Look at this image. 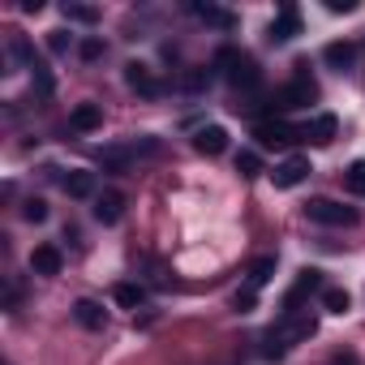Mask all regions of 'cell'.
Wrapping results in <instances>:
<instances>
[{
	"label": "cell",
	"mask_w": 365,
	"mask_h": 365,
	"mask_svg": "<svg viewBox=\"0 0 365 365\" xmlns=\"http://www.w3.org/2000/svg\"><path fill=\"white\" fill-rule=\"evenodd\" d=\"M318 331V318L309 314V309H292V314H284L271 331H267V356H284L288 348H297L301 339H309Z\"/></svg>",
	"instance_id": "1"
},
{
	"label": "cell",
	"mask_w": 365,
	"mask_h": 365,
	"mask_svg": "<svg viewBox=\"0 0 365 365\" xmlns=\"http://www.w3.org/2000/svg\"><path fill=\"white\" fill-rule=\"evenodd\" d=\"M215 65H220L224 78H228L237 91H245V95H254V91L262 86V69H258V61L245 56V52H237V48H224V52L215 56Z\"/></svg>",
	"instance_id": "2"
},
{
	"label": "cell",
	"mask_w": 365,
	"mask_h": 365,
	"mask_svg": "<svg viewBox=\"0 0 365 365\" xmlns=\"http://www.w3.org/2000/svg\"><path fill=\"white\" fill-rule=\"evenodd\" d=\"M318 99V86L305 78V73H297L288 86H279L271 99H267V108L275 112V116H284V112H292V108H305V103H314Z\"/></svg>",
	"instance_id": "3"
},
{
	"label": "cell",
	"mask_w": 365,
	"mask_h": 365,
	"mask_svg": "<svg viewBox=\"0 0 365 365\" xmlns=\"http://www.w3.org/2000/svg\"><path fill=\"white\" fill-rule=\"evenodd\" d=\"M305 215H309L314 224H327V228H352V224L361 220L352 207L331 202V198H309V202H305Z\"/></svg>",
	"instance_id": "4"
},
{
	"label": "cell",
	"mask_w": 365,
	"mask_h": 365,
	"mask_svg": "<svg viewBox=\"0 0 365 365\" xmlns=\"http://www.w3.org/2000/svg\"><path fill=\"white\" fill-rule=\"evenodd\" d=\"M254 138L262 142V146H288V142H301L305 138V129H297V125H288V120H262V125H254Z\"/></svg>",
	"instance_id": "5"
},
{
	"label": "cell",
	"mask_w": 365,
	"mask_h": 365,
	"mask_svg": "<svg viewBox=\"0 0 365 365\" xmlns=\"http://www.w3.org/2000/svg\"><path fill=\"white\" fill-rule=\"evenodd\" d=\"M297 35H301V14H297V5H279L275 22L267 26V39H271V43H288V39H297Z\"/></svg>",
	"instance_id": "6"
},
{
	"label": "cell",
	"mask_w": 365,
	"mask_h": 365,
	"mask_svg": "<svg viewBox=\"0 0 365 365\" xmlns=\"http://www.w3.org/2000/svg\"><path fill=\"white\" fill-rule=\"evenodd\" d=\"M309 172H314V168H309V159H301V155H292V159H284V163H275V172H271V176H275V185H279V190H297V185H301V180L309 176Z\"/></svg>",
	"instance_id": "7"
},
{
	"label": "cell",
	"mask_w": 365,
	"mask_h": 365,
	"mask_svg": "<svg viewBox=\"0 0 365 365\" xmlns=\"http://www.w3.org/2000/svg\"><path fill=\"white\" fill-rule=\"evenodd\" d=\"M125 82H129L138 95H146V99H159V95H163V82H159L146 65H138V61H133V65H125Z\"/></svg>",
	"instance_id": "8"
},
{
	"label": "cell",
	"mask_w": 365,
	"mask_h": 365,
	"mask_svg": "<svg viewBox=\"0 0 365 365\" xmlns=\"http://www.w3.org/2000/svg\"><path fill=\"white\" fill-rule=\"evenodd\" d=\"M120 215H125V194H116V190H103V194H95V220H99L103 228L120 224Z\"/></svg>",
	"instance_id": "9"
},
{
	"label": "cell",
	"mask_w": 365,
	"mask_h": 365,
	"mask_svg": "<svg viewBox=\"0 0 365 365\" xmlns=\"http://www.w3.org/2000/svg\"><path fill=\"white\" fill-rule=\"evenodd\" d=\"M73 318H78V327H86V331H103V327H108V309H103L99 301H91V297L73 301Z\"/></svg>",
	"instance_id": "10"
},
{
	"label": "cell",
	"mask_w": 365,
	"mask_h": 365,
	"mask_svg": "<svg viewBox=\"0 0 365 365\" xmlns=\"http://www.w3.org/2000/svg\"><path fill=\"white\" fill-rule=\"evenodd\" d=\"M61 267H65V254L56 245H35V254H31V271L35 275H61Z\"/></svg>",
	"instance_id": "11"
},
{
	"label": "cell",
	"mask_w": 365,
	"mask_h": 365,
	"mask_svg": "<svg viewBox=\"0 0 365 365\" xmlns=\"http://www.w3.org/2000/svg\"><path fill=\"white\" fill-rule=\"evenodd\" d=\"M194 146H198L202 155H224V150H228V129H224V125H207V129L194 133Z\"/></svg>",
	"instance_id": "12"
},
{
	"label": "cell",
	"mask_w": 365,
	"mask_h": 365,
	"mask_svg": "<svg viewBox=\"0 0 365 365\" xmlns=\"http://www.w3.org/2000/svg\"><path fill=\"white\" fill-rule=\"evenodd\" d=\"M69 125H73L78 133H95V129L103 125V108H99V103H78V108L69 112Z\"/></svg>",
	"instance_id": "13"
},
{
	"label": "cell",
	"mask_w": 365,
	"mask_h": 365,
	"mask_svg": "<svg viewBox=\"0 0 365 365\" xmlns=\"http://www.w3.org/2000/svg\"><path fill=\"white\" fill-rule=\"evenodd\" d=\"M318 288H322V271H301V279H297V284H292V292L284 297V314H292V309H297V301H301V297H309V292H318Z\"/></svg>",
	"instance_id": "14"
},
{
	"label": "cell",
	"mask_w": 365,
	"mask_h": 365,
	"mask_svg": "<svg viewBox=\"0 0 365 365\" xmlns=\"http://www.w3.org/2000/svg\"><path fill=\"white\" fill-rule=\"evenodd\" d=\"M322 61L331 65V69H348L352 61H356V43H348V39H335V43H327V52H322Z\"/></svg>",
	"instance_id": "15"
},
{
	"label": "cell",
	"mask_w": 365,
	"mask_h": 365,
	"mask_svg": "<svg viewBox=\"0 0 365 365\" xmlns=\"http://www.w3.org/2000/svg\"><path fill=\"white\" fill-rule=\"evenodd\" d=\"M335 129H339V120H335L331 112H322V116H314V120L305 125V138L318 142V146H327V142H335Z\"/></svg>",
	"instance_id": "16"
},
{
	"label": "cell",
	"mask_w": 365,
	"mask_h": 365,
	"mask_svg": "<svg viewBox=\"0 0 365 365\" xmlns=\"http://www.w3.org/2000/svg\"><path fill=\"white\" fill-rule=\"evenodd\" d=\"M190 14L202 18L207 26H220V31H232V26H237V18H232L228 9H220V5H190Z\"/></svg>",
	"instance_id": "17"
},
{
	"label": "cell",
	"mask_w": 365,
	"mask_h": 365,
	"mask_svg": "<svg viewBox=\"0 0 365 365\" xmlns=\"http://www.w3.org/2000/svg\"><path fill=\"white\" fill-rule=\"evenodd\" d=\"M61 185L69 198H95V172H69Z\"/></svg>",
	"instance_id": "18"
},
{
	"label": "cell",
	"mask_w": 365,
	"mask_h": 365,
	"mask_svg": "<svg viewBox=\"0 0 365 365\" xmlns=\"http://www.w3.org/2000/svg\"><path fill=\"white\" fill-rule=\"evenodd\" d=\"M112 297H116V305H120V309H138V305L146 301V288H142V284H116V288H112Z\"/></svg>",
	"instance_id": "19"
},
{
	"label": "cell",
	"mask_w": 365,
	"mask_h": 365,
	"mask_svg": "<svg viewBox=\"0 0 365 365\" xmlns=\"http://www.w3.org/2000/svg\"><path fill=\"white\" fill-rule=\"evenodd\" d=\"M322 309L327 314H348L352 309V297L344 288H322Z\"/></svg>",
	"instance_id": "20"
},
{
	"label": "cell",
	"mask_w": 365,
	"mask_h": 365,
	"mask_svg": "<svg viewBox=\"0 0 365 365\" xmlns=\"http://www.w3.org/2000/svg\"><path fill=\"white\" fill-rule=\"evenodd\" d=\"M344 190L356 194V198H365V159L348 163V172H344Z\"/></svg>",
	"instance_id": "21"
},
{
	"label": "cell",
	"mask_w": 365,
	"mask_h": 365,
	"mask_svg": "<svg viewBox=\"0 0 365 365\" xmlns=\"http://www.w3.org/2000/svg\"><path fill=\"white\" fill-rule=\"evenodd\" d=\"M271 279H275V258H258L250 267V288H267Z\"/></svg>",
	"instance_id": "22"
},
{
	"label": "cell",
	"mask_w": 365,
	"mask_h": 365,
	"mask_svg": "<svg viewBox=\"0 0 365 365\" xmlns=\"http://www.w3.org/2000/svg\"><path fill=\"white\" fill-rule=\"evenodd\" d=\"M61 14H65V22H82V26L99 22V9H95V5H65Z\"/></svg>",
	"instance_id": "23"
},
{
	"label": "cell",
	"mask_w": 365,
	"mask_h": 365,
	"mask_svg": "<svg viewBox=\"0 0 365 365\" xmlns=\"http://www.w3.org/2000/svg\"><path fill=\"white\" fill-rule=\"evenodd\" d=\"M180 86H185L190 95L207 91V86H211V69H190V73H180Z\"/></svg>",
	"instance_id": "24"
},
{
	"label": "cell",
	"mask_w": 365,
	"mask_h": 365,
	"mask_svg": "<svg viewBox=\"0 0 365 365\" xmlns=\"http://www.w3.org/2000/svg\"><path fill=\"white\" fill-rule=\"evenodd\" d=\"M103 52H108V43H103V39H99V35H86V39H82V43H78V56H82V61H86V65H91V61H99V56H103Z\"/></svg>",
	"instance_id": "25"
},
{
	"label": "cell",
	"mask_w": 365,
	"mask_h": 365,
	"mask_svg": "<svg viewBox=\"0 0 365 365\" xmlns=\"http://www.w3.org/2000/svg\"><path fill=\"white\" fill-rule=\"evenodd\" d=\"M9 52H14V56H18L22 65H31V69L39 65V61H35V52H31V43H26L22 35H9Z\"/></svg>",
	"instance_id": "26"
},
{
	"label": "cell",
	"mask_w": 365,
	"mask_h": 365,
	"mask_svg": "<svg viewBox=\"0 0 365 365\" xmlns=\"http://www.w3.org/2000/svg\"><path fill=\"white\" fill-rule=\"evenodd\" d=\"M237 172H241V176H258V172H262V159H258L254 150H241V155H237Z\"/></svg>",
	"instance_id": "27"
},
{
	"label": "cell",
	"mask_w": 365,
	"mask_h": 365,
	"mask_svg": "<svg viewBox=\"0 0 365 365\" xmlns=\"http://www.w3.org/2000/svg\"><path fill=\"white\" fill-rule=\"evenodd\" d=\"M22 215H26L31 224H43V220H48V202H43V198H26V202H22Z\"/></svg>",
	"instance_id": "28"
},
{
	"label": "cell",
	"mask_w": 365,
	"mask_h": 365,
	"mask_svg": "<svg viewBox=\"0 0 365 365\" xmlns=\"http://www.w3.org/2000/svg\"><path fill=\"white\" fill-rule=\"evenodd\" d=\"M232 305H237V314H250V309L258 305V288H241V292L232 297Z\"/></svg>",
	"instance_id": "29"
},
{
	"label": "cell",
	"mask_w": 365,
	"mask_h": 365,
	"mask_svg": "<svg viewBox=\"0 0 365 365\" xmlns=\"http://www.w3.org/2000/svg\"><path fill=\"white\" fill-rule=\"evenodd\" d=\"M69 43H73L69 31H52V35H48V48H52V52H69Z\"/></svg>",
	"instance_id": "30"
},
{
	"label": "cell",
	"mask_w": 365,
	"mask_h": 365,
	"mask_svg": "<svg viewBox=\"0 0 365 365\" xmlns=\"http://www.w3.org/2000/svg\"><path fill=\"white\" fill-rule=\"evenodd\" d=\"M327 9H331V14H352L356 0H327Z\"/></svg>",
	"instance_id": "31"
}]
</instances>
